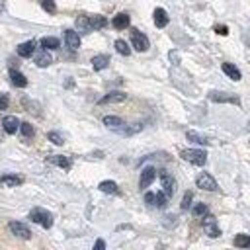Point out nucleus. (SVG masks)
Returning a JSON list of instances; mask_svg holds the SVG:
<instances>
[{
    "label": "nucleus",
    "mask_w": 250,
    "mask_h": 250,
    "mask_svg": "<svg viewBox=\"0 0 250 250\" xmlns=\"http://www.w3.org/2000/svg\"><path fill=\"white\" fill-rule=\"evenodd\" d=\"M107 25V20L104 16H78L76 18V27L82 31H92V29H102Z\"/></svg>",
    "instance_id": "nucleus-1"
},
{
    "label": "nucleus",
    "mask_w": 250,
    "mask_h": 250,
    "mask_svg": "<svg viewBox=\"0 0 250 250\" xmlns=\"http://www.w3.org/2000/svg\"><path fill=\"white\" fill-rule=\"evenodd\" d=\"M29 219L37 225H41L43 229H51L53 227V215L47 211V209H41V207H35L29 211Z\"/></svg>",
    "instance_id": "nucleus-2"
},
{
    "label": "nucleus",
    "mask_w": 250,
    "mask_h": 250,
    "mask_svg": "<svg viewBox=\"0 0 250 250\" xmlns=\"http://www.w3.org/2000/svg\"><path fill=\"white\" fill-rule=\"evenodd\" d=\"M182 158L195 166H203L207 162V152L199 150V148H186V150H182Z\"/></svg>",
    "instance_id": "nucleus-3"
},
{
    "label": "nucleus",
    "mask_w": 250,
    "mask_h": 250,
    "mask_svg": "<svg viewBox=\"0 0 250 250\" xmlns=\"http://www.w3.org/2000/svg\"><path fill=\"white\" fill-rule=\"evenodd\" d=\"M203 230H205V234L211 236V238L221 236V229H219L217 219H215L213 215H203Z\"/></svg>",
    "instance_id": "nucleus-4"
},
{
    "label": "nucleus",
    "mask_w": 250,
    "mask_h": 250,
    "mask_svg": "<svg viewBox=\"0 0 250 250\" xmlns=\"http://www.w3.org/2000/svg\"><path fill=\"white\" fill-rule=\"evenodd\" d=\"M131 43H133L135 51H139V53H143V51L148 49V37L145 33H141L139 29H133L131 31Z\"/></svg>",
    "instance_id": "nucleus-5"
},
{
    "label": "nucleus",
    "mask_w": 250,
    "mask_h": 250,
    "mask_svg": "<svg viewBox=\"0 0 250 250\" xmlns=\"http://www.w3.org/2000/svg\"><path fill=\"white\" fill-rule=\"evenodd\" d=\"M195 184H197V188H201V189H205V191H215V189H217L215 178H213L211 174H207V172H201V174L197 176Z\"/></svg>",
    "instance_id": "nucleus-6"
},
{
    "label": "nucleus",
    "mask_w": 250,
    "mask_h": 250,
    "mask_svg": "<svg viewBox=\"0 0 250 250\" xmlns=\"http://www.w3.org/2000/svg\"><path fill=\"white\" fill-rule=\"evenodd\" d=\"M209 100L211 102H221V104H238L236 96H229L227 92H219V90H211L209 92Z\"/></svg>",
    "instance_id": "nucleus-7"
},
{
    "label": "nucleus",
    "mask_w": 250,
    "mask_h": 250,
    "mask_svg": "<svg viewBox=\"0 0 250 250\" xmlns=\"http://www.w3.org/2000/svg\"><path fill=\"white\" fill-rule=\"evenodd\" d=\"M154 178H156V170H154L152 166L143 168V172H141V180H139V188H141V189L148 188V186L154 182Z\"/></svg>",
    "instance_id": "nucleus-8"
},
{
    "label": "nucleus",
    "mask_w": 250,
    "mask_h": 250,
    "mask_svg": "<svg viewBox=\"0 0 250 250\" xmlns=\"http://www.w3.org/2000/svg\"><path fill=\"white\" fill-rule=\"evenodd\" d=\"M160 182H162V191H166V195L172 197L174 191H176V182H174V178H172L170 174H166V172H160Z\"/></svg>",
    "instance_id": "nucleus-9"
},
{
    "label": "nucleus",
    "mask_w": 250,
    "mask_h": 250,
    "mask_svg": "<svg viewBox=\"0 0 250 250\" xmlns=\"http://www.w3.org/2000/svg\"><path fill=\"white\" fill-rule=\"evenodd\" d=\"M8 227H10V230H12V232H14L16 236H20V238H25V240H27V238H31V230H29V229H27V227H25L23 223L12 221V223H10Z\"/></svg>",
    "instance_id": "nucleus-10"
},
{
    "label": "nucleus",
    "mask_w": 250,
    "mask_h": 250,
    "mask_svg": "<svg viewBox=\"0 0 250 250\" xmlns=\"http://www.w3.org/2000/svg\"><path fill=\"white\" fill-rule=\"evenodd\" d=\"M2 127H4V131H6L8 135H14V133L20 129V121H18V117H14V115H6V117L2 119Z\"/></svg>",
    "instance_id": "nucleus-11"
},
{
    "label": "nucleus",
    "mask_w": 250,
    "mask_h": 250,
    "mask_svg": "<svg viewBox=\"0 0 250 250\" xmlns=\"http://www.w3.org/2000/svg\"><path fill=\"white\" fill-rule=\"evenodd\" d=\"M20 184H23V178H20L16 174H4L0 178V186H4V188H16Z\"/></svg>",
    "instance_id": "nucleus-12"
},
{
    "label": "nucleus",
    "mask_w": 250,
    "mask_h": 250,
    "mask_svg": "<svg viewBox=\"0 0 250 250\" xmlns=\"http://www.w3.org/2000/svg\"><path fill=\"white\" fill-rule=\"evenodd\" d=\"M64 41H66V47H70V49H78L80 47V35L74 29H66L64 31Z\"/></svg>",
    "instance_id": "nucleus-13"
},
{
    "label": "nucleus",
    "mask_w": 250,
    "mask_h": 250,
    "mask_svg": "<svg viewBox=\"0 0 250 250\" xmlns=\"http://www.w3.org/2000/svg\"><path fill=\"white\" fill-rule=\"evenodd\" d=\"M127 96L123 94V92H109V94H105L98 104L100 105H104V104H119V102H123Z\"/></svg>",
    "instance_id": "nucleus-14"
},
{
    "label": "nucleus",
    "mask_w": 250,
    "mask_h": 250,
    "mask_svg": "<svg viewBox=\"0 0 250 250\" xmlns=\"http://www.w3.org/2000/svg\"><path fill=\"white\" fill-rule=\"evenodd\" d=\"M152 18H154V25H156V27H166V23H168V14H166V10L156 8L154 14H152Z\"/></svg>",
    "instance_id": "nucleus-15"
},
{
    "label": "nucleus",
    "mask_w": 250,
    "mask_h": 250,
    "mask_svg": "<svg viewBox=\"0 0 250 250\" xmlns=\"http://www.w3.org/2000/svg\"><path fill=\"white\" fill-rule=\"evenodd\" d=\"M35 53V41H25L21 45H18V55L20 57H31Z\"/></svg>",
    "instance_id": "nucleus-16"
},
{
    "label": "nucleus",
    "mask_w": 250,
    "mask_h": 250,
    "mask_svg": "<svg viewBox=\"0 0 250 250\" xmlns=\"http://www.w3.org/2000/svg\"><path fill=\"white\" fill-rule=\"evenodd\" d=\"M223 72H225L229 78H232L234 82H238V80H240V70H238L232 62H223Z\"/></svg>",
    "instance_id": "nucleus-17"
},
{
    "label": "nucleus",
    "mask_w": 250,
    "mask_h": 250,
    "mask_svg": "<svg viewBox=\"0 0 250 250\" xmlns=\"http://www.w3.org/2000/svg\"><path fill=\"white\" fill-rule=\"evenodd\" d=\"M111 25L115 27V29H125V27H129V16L127 14H117L113 20H111Z\"/></svg>",
    "instance_id": "nucleus-18"
},
{
    "label": "nucleus",
    "mask_w": 250,
    "mask_h": 250,
    "mask_svg": "<svg viewBox=\"0 0 250 250\" xmlns=\"http://www.w3.org/2000/svg\"><path fill=\"white\" fill-rule=\"evenodd\" d=\"M10 78H12V84L18 86V88H25L27 86V78L20 70H10Z\"/></svg>",
    "instance_id": "nucleus-19"
},
{
    "label": "nucleus",
    "mask_w": 250,
    "mask_h": 250,
    "mask_svg": "<svg viewBox=\"0 0 250 250\" xmlns=\"http://www.w3.org/2000/svg\"><path fill=\"white\" fill-rule=\"evenodd\" d=\"M107 64H109V57H107V55H96V57L92 59L94 70H104Z\"/></svg>",
    "instance_id": "nucleus-20"
},
{
    "label": "nucleus",
    "mask_w": 250,
    "mask_h": 250,
    "mask_svg": "<svg viewBox=\"0 0 250 250\" xmlns=\"http://www.w3.org/2000/svg\"><path fill=\"white\" fill-rule=\"evenodd\" d=\"M104 125H107L109 129H117V131H121L125 123H123L119 117H115V115H105V117H104Z\"/></svg>",
    "instance_id": "nucleus-21"
},
{
    "label": "nucleus",
    "mask_w": 250,
    "mask_h": 250,
    "mask_svg": "<svg viewBox=\"0 0 250 250\" xmlns=\"http://www.w3.org/2000/svg\"><path fill=\"white\" fill-rule=\"evenodd\" d=\"M53 164H57V166H61V168H64V170H68L70 166H72V162H70V158L68 156H62V154H55V156H51L49 158Z\"/></svg>",
    "instance_id": "nucleus-22"
},
{
    "label": "nucleus",
    "mask_w": 250,
    "mask_h": 250,
    "mask_svg": "<svg viewBox=\"0 0 250 250\" xmlns=\"http://www.w3.org/2000/svg\"><path fill=\"white\" fill-rule=\"evenodd\" d=\"M35 62H37V66H49V64L53 62V59H51V55L47 53V49H43V51L35 57Z\"/></svg>",
    "instance_id": "nucleus-23"
},
{
    "label": "nucleus",
    "mask_w": 250,
    "mask_h": 250,
    "mask_svg": "<svg viewBox=\"0 0 250 250\" xmlns=\"http://www.w3.org/2000/svg\"><path fill=\"white\" fill-rule=\"evenodd\" d=\"M186 137H188V141L197 143V145H207V143H209V141H207V137H203L201 133H195V131H188V133H186Z\"/></svg>",
    "instance_id": "nucleus-24"
},
{
    "label": "nucleus",
    "mask_w": 250,
    "mask_h": 250,
    "mask_svg": "<svg viewBox=\"0 0 250 250\" xmlns=\"http://www.w3.org/2000/svg\"><path fill=\"white\" fill-rule=\"evenodd\" d=\"M100 189H102L104 193H119V188H117V184H115V182H111V180H105V182H102V184H100Z\"/></svg>",
    "instance_id": "nucleus-25"
},
{
    "label": "nucleus",
    "mask_w": 250,
    "mask_h": 250,
    "mask_svg": "<svg viewBox=\"0 0 250 250\" xmlns=\"http://www.w3.org/2000/svg\"><path fill=\"white\" fill-rule=\"evenodd\" d=\"M59 45H61V41L57 37H43L41 39V47L43 49H59Z\"/></svg>",
    "instance_id": "nucleus-26"
},
{
    "label": "nucleus",
    "mask_w": 250,
    "mask_h": 250,
    "mask_svg": "<svg viewBox=\"0 0 250 250\" xmlns=\"http://www.w3.org/2000/svg\"><path fill=\"white\" fill-rule=\"evenodd\" d=\"M234 246H238V248H250V234H236Z\"/></svg>",
    "instance_id": "nucleus-27"
},
{
    "label": "nucleus",
    "mask_w": 250,
    "mask_h": 250,
    "mask_svg": "<svg viewBox=\"0 0 250 250\" xmlns=\"http://www.w3.org/2000/svg\"><path fill=\"white\" fill-rule=\"evenodd\" d=\"M115 51H117L119 55H125V57L131 55V49H129V45H127L123 39H117V41H115Z\"/></svg>",
    "instance_id": "nucleus-28"
},
{
    "label": "nucleus",
    "mask_w": 250,
    "mask_h": 250,
    "mask_svg": "<svg viewBox=\"0 0 250 250\" xmlns=\"http://www.w3.org/2000/svg\"><path fill=\"white\" fill-rule=\"evenodd\" d=\"M191 213H193V217H203V215H207V205L205 203H195Z\"/></svg>",
    "instance_id": "nucleus-29"
},
{
    "label": "nucleus",
    "mask_w": 250,
    "mask_h": 250,
    "mask_svg": "<svg viewBox=\"0 0 250 250\" xmlns=\"http://www.w3.org/2000/svg\"><path fill=\"white\" fill-rule=\"evenodd\" d=\"M166 201H168L166 191H158V193H156V199H154V205L162 209V207H166Z\"/></svg>",
    "instance_id": "nucleus-30"
},
{
    "label": "nucleus",
    "mask_w": 250,
    "mask_h": 250,
    "mask_svg": "<svg viewBox=\"0 0 250 250\" xmlns=\"http://www.w3.org/2000/svg\"><path fill=\"white\" fill-rule=\"evenodd\" d=\"M39 2H41V8L45 12H49V14H55L57 12V4L53 0H39Z\"/></svg>",
    "instance_id": "nucleus-31"
},
{
    "label": "nucleus",
    "mask_w": 250,
    "mask_h": 250,
    "mask_svg": "<svg viewBox=\"0 0 250 250\" xmlns=\"http://www.w3.org/2000/svg\"><path fill=\"white\" fill-rule=\"evenodd\" d=\"M20 129H21V135H23V137H33V127H31V123L23 121V123H20Z\"/></svg>",
    "instance_id": "nucleus-32"
},
{
    "label": "nucleus",
    "mask_w": 250,
    "mask_h": 250,
    "mask_svg": "<svg viewBox=\"0 0 250 250\" xmlns=\"http://www.w3.org/2000/svg\"><path fill=\"white\" fill-rule=\"evenodd\" d=\"M191 199H193V193H191V191H186V195H184V199H182V203H180L182 211L189 209V205H191Z\"/></svg>",
    "instance_id": "nucleus-33"
},
{
    "label": "nucleus",
    "mask_w": 250,
    "mask_h": 250,
    "mask_svg": "<svg viewBox=\"0 0 250 250\" xmlns=\"http://www.w3.org/2000/svg\"><path fill=\"white\" fill-rule=\"evenodd\" d=\"M47 137H49V141H51V143H55V145H62V143H64L62 135H59V133H55V131H51Z\"/></svg>",
    "instance_id": "nucleus-34"
},
{
    "label": "nucleus",
    "mask_w": 250,
    "mask_h": 250,
    "mask_svg": "<svg viewBox=\"0 0 250 250\" xmlns=\"http://www.w3.org/2000/svg\"><path fill=\"white\" fill-rule=\"evenodd\" d=\"M8 104H10L8 96H6V94H0V109H6V107H8Z\"/></svg>",
    "instance_id": "nucleus-35"
},
{
    "label": "nucleus",
    "mask_w": 250,
    "mask_h": 250,
    "mask_svg": "<svg viewBox=\"0 0 250 250\" xmlns=\"http://www.w3.org/2000/svg\"><path fill=\"white\" fill-rule=\"evenodd\" d=\"M215 31H217L219 35H227V33H229V27H227V25H215Z\"/></svg>",
    "instance_id": "nucleus-36"
},
{
    "label": "nucleus",
    "mask_w": 250,
    "mask_h": 250,
    "mask_svg": "<svg viewBox=\"0 0 250 250\" xmlns=\"http://www.w3.org/2000/svg\"><path fill=\"white\" fill-rule=\"evenodd\" d=\"M154 199H156L154 193H145V201H146L148 205H154Z\"/></svg>",
    "instance_id": "nucleus-37"
},
{
    "label": "nucleus",
    "mask_w": 250,
    "mask_h": 250,
    "mask_svg": "<svg viewBox=\"0 0 250 250\" xmlns=\"http://www.w3.org/2000/svg\"><path fill=\"white\" fill-rule=\"evenodd\" d=\"M102 248H105V242L100 238V240H96V244H94V250H102Z\"/></svg>",
    "instance_id": "nucleus-38"
},
{
    "label": "nucleus",
    "mask_w": 250,
    "mask_h": 250,
    "mask_svg": "<svg viewBox=\"0 0 250 250\" xmlns=\"http://www.w3.org/2000/svg\"><path fill=\"white\" fill-rule=\"evenodd\" d=\"M4 10H6V8H4V2L0 0V12H4Z\"/></svg>",
    "instance_id": "nucleus-39"
}]
</instances>
